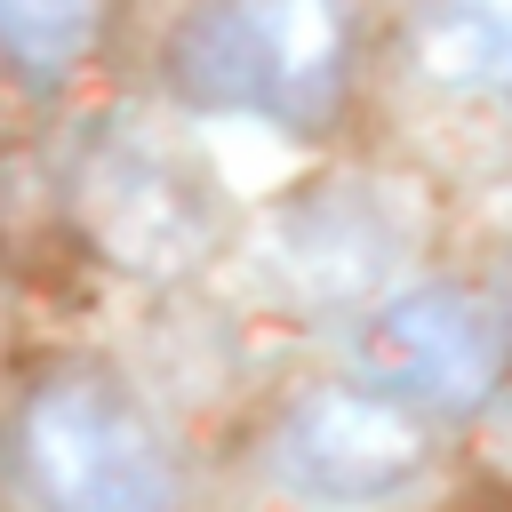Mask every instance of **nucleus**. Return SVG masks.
<instances>
[{
  "label": "nucleus",
  "instance_id": "obj_2",
  "mask_svg": "<svg viewBox=\"0 0 512 512\" xmlns=\"http://www.w3.org/2000/svg\"><path fill=\"white\" fill-rule=\"evenodd\" d=\"M8 456L40 512H184V480L160 424L104 368L40 376L16 408Z\"/></svg>",
  "mask_w": 512,
  "mask_h": 512
},
{
  "label": "nucleus",
  "instance_id": "obj_4",
  "mask_svg": "<svg viewBox=\"0 0 512 512\" xmlns=\"http://www.w3.org/2000/svg\"><path fill=\"white\" fill-rule=\"evenodd\" d=\"M416 472H424V424L408 400L376 384H320L272 432V480L320 512L400 496Z\"/></svg>",
  "mask_w": 512,
  "mask_h": 512
},
{
  "label": "nucleus",
  "instance_id": "obj_5",
  "mask_svg": "<svg viewBox=\"0 0 512 512\" xmlns=\"http://www.w3.org/2000/svg\"><path fill=\"white\" fill-rule=\"evenodd\" d=\"M80 224L112 264L160 280L216 248V192L184 152L152 136H112L80 168Z\"/></svg>",
  "mask_w": 512,
  "mask_h": 512
},
{
  "label": "nucleus",
  "instance_id": "obj_1",
  "mask_svg": "<svg viewBox=\"0 0 512 512\" xmlns=\"http://www.w3.org/2000/svg\"><path fill=\"white\" fill-rule=\"evenodd\" d=\"M352 64L344 0H192L168 40V88L192 112H240L312 136Z\"/></svg>",
  "mask_w": 512,
  "mask_h": 512
},
{
  "label": "nucleus",
  "instance_id": "obj_6",
  "mask_svg": "<svg viewBox=\"0 0 512 512\" xmlns=\"http://www.w3.org/2000/svg\"><path fill=\"white\" fill-rule=\"evenodd\" d=\"M360 376L424 416H464L496 400L504 376V328L464 288H408L368 312L360 328Z\"/></svg>",
  "mask_w": 512,
  "mask_h": 512
},
{
  "label": "nucleus",
  "instance_id": "obj_8",
  "mask_svg": "<svg viewBox=\"0 0 512 512\" xmlns=\"http://www.w3.org/2000/svg\"><path fill=\"white\" fill-rule=\"evenodd\" d=\"M112 0H0V72L16 88H64L96 40Z\"/></svg>",
  "mask_w": 512,
  "mask_h": 512
},
{
  "label": "nucleus",
  "instance_id": "obj_7",
  "mask_svg": "<svg viewBox=\"0 0 512 512\" xmlns=\"http://www.w3.org/2000/svg\"><path fill=\"white\" fill-rule=\"evenodd\" d=\"M400 64L432 96L512 112V0H416L400 24Z\"/></svg>",
  "mask_w": 512,
  "mask_h": 512
},
{
  "label": "nucleus",
  "instance_id": "obj_3",
  "mask_svg": "<svg viewBox=\"0 0 512 512\" xmlns=\"http://www.w3.org/2000/svg\"><path fill=\"white\" fill-rule=\"evenodd\" d=\"M408 256V216L376 192V184H304L296 200H280L256 232V272L264 288L304 312V320H336V312H368L384 296V280Z\"/></svg>",
  "mask_w": 512,
  "mask_h": 512
},
{
  "label": "nucleus",
  "instance_id": "obj_9",
  "mask_svg": "<svg viewBox=\"0 0 512 512\" xmlns=\"http://www.w3.org/2000/svg\"><path fill=\"white\" fill-rule=\"evenodd\" d=\"M488 440H496V464L512 472V392H504V400L488 408Z\"/></svg>",
  "mask_w": 512,
  "mask_h": 512
}]
</instances>
